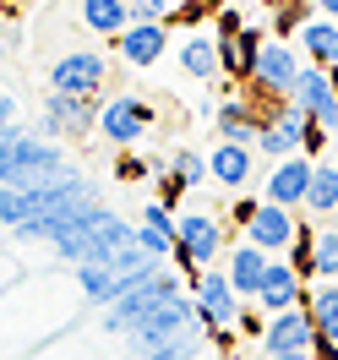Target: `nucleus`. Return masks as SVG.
<instances>
[{
	"mask_svg": "<svg viewBox=\"0 0 338 360\" xmlns=\"http://www.w3.org/2000/svg\"><path fill=\"white\" fill-rule=\"evenodd\" d=\"M169 295H181V273H175V268L142 273V278H131V284H126V295H120V300H110V306H104V328L126 338L136 322H142V316H153Z\"/></svg>",
	"mask_w": 338,
	"mask_h": 360,
	"instance_id": "obj_1",
	"label": "nucleus"
},
{
	"mask_svg": "<svg viewBox=\"0 0 338 360\" xmlns=\"http://www.w3.org/2000/svg\"><path fill=\"white\" fill-rule=\"evenodd\" d=\"M191 300H197L202 328L219 338V344H229V338H235V328H240V311H246V300H240V290L229 284V273H224V268L191 273Z\"/></svg>",
	"mask_w": 338,
	"mask_h": 360,
	"instance_id": "obj_2",
	"label": "nucleus"
},
{
	"mask_svg": "<svg viewBox=\"0 0 338 360\" xmlns=\"http://www.w3.org/2000/svg\"><path fill=\"white\" fill-rule=\"evenodd\" d=\"M219 257H224V219L207 207H186L181 229H175V268L191 278V273L213 268Z\"/></svg>",
	"mask_w": 338,
	"mask_h": 360,
	"instance_id": "obj_3",
	"label": "nucleus"
},
{
	"mask_svg": "<svg viewBox=\"0 0 338 360\" xmlns=\"http://www.w3.org/2000/svg\"><path fill=\"white\" fill-rule=\"evenodd\" d=\"M197 322H202V316H197V300L181 290V295H169V300H164L153 316H142V322H136L126 338H131L136 355H148V349H158V344H175V338H186Z\"/></svg>",
	"mask_w": 338,
	"mask_h": 360,
	"instance_id": "obj_4",
	"label": "nucleus"
},
{
	"mask_svg": "<svg viewBox=\"0 0 338 360\" xmlns=\"http://www.w3.org/2000/svg\"><path fill=\"white\" fill-rule=\"evenodd\" d=\"M153 131V104L148 98H136V93H115L98 104V136L110 142V148H136L142 136Z\"/></svg>",
	"mask_w": 338,
	"mask_h": 360,
	"instance_id": "obj_5",
	"label": "nucleus"
},
{
	"mask_svg": "<svg viewBox=\"0 0 338 360\" xmlns=\"http://www.w3.org/2000/svg\"><path fill=\"white\" fill-rule=\"evenodd\" d=\"M300 71H306L300 44H290V39H262V55H256V71H251V88L273 93V98H290L294 82H300Z\"/></svg>",
	"mask_w": 338,
	"mask_h": 360,
	"instance_id": "obj_6",
	"label": "nucleus"
},
{
	"mask_svg": "<svg viewBox=\"0 0 338 360\" xmlns=\"http://www.w3.org/2000/svg\"><path fill=\"white\" fill-rule=\"evenodd\" d=\"M110 82V60L98 49H66L55 66H49V88L55 93H82V98H98Z\"/></svg>",
	"mask_w": 338,
	"mask_h": 360,
	"instance_id": "obj_7",
	"label": "nucleus"
},
{
	"mask_svg": "<svg viewBox=\"0 0 338 360\" xmlns=\"http://www.w3.org/2000/svg\"><path fill=\"white\" fill-rule=\"evenodd\" d=\"M44 136H88L98 126V98H82V93H44Z\"/></svg>",
	"mask_w": 338,
	"mask_h": 360,
	"instance_id": "obj_8",
	"label": "nucleus"
},
{
	"mask_svg": "<svg viewBox=\"0 0 338 360\" xmlns=\"http://www.w3.org/2000/svg\"><path fill=\"white\" fill-rule=\"evenodd\" d=\"M290 104L311 115V126L333 131L338 126V88H333V77H327V66H311V60H306V71H300V82H294V93H290Z\"/></svg>",
	"mask_w": 338,
	"mask_h": 360,
	"instance_id": "obj_9",
	"label": "nucleus"
},
{
	"mask_svg": "<svg viewBox=\"0 0 338 360\" xmlns=\"http://www.w3.org/2000/svg\"><path fill=\"white\" fill-rule=\"evenodd\" d=\"M294 235H300V219H294V207H278V202H256L246 224V240L251 246H262L268 257H284L294 246Z\"/></svg>",
	"mask_w": 338,
	"mask_h": 360,
	"instance_id": "obj_10",
	"label": "nucleus"
},
{
	"mask_svg": "<svg viewBox=\"0 0 338 360\" xmlns=\"http://www.w3.org/2000/svg\"><path fill=\"white\" fill-rule=\"evenodd\" d=\"M311 169L316 158L294 153V158H278L262 180V202H278V207H306V191H311Z\"/></svg>",
	"mask_w": 338,
	"mask_h": 360,
	"instance_id": "obj_11",
	"label": "nucleus"
},
{
	"mask_svg": "<svg viewBox=\"0 0 338 360\" xmlns=\"http://www.w3.org/2000/svg\"><path fill=\"white\" fill-rule=\"evenodd\" d=\"M306 131H311V115L294 110V104H284V110H278L268 126H262V136H256V153H268L273 164H278V158L306 153Z\"/></svg>",
	"mask_w": 338,
	"mask_h": 360,
	"instance_id": "obj_12",
	"label": "nucleus"
},
{
	"mask_svg": "<svg viewBox=\"0 0 338 360\" xmlns=\"http://www.w3.org/2000/svg\"><path fill=\"white\" fill-rule=\"evenodd\" d=\"M251 306H256L262 316L290 311V306H306V278H300V268H294L290 257H273L268 262V278H262V290H256Z\"/></svg>",
	"mask_w": 338,
	"mask_h": 360,
	"instance_id": "obj_13",
	"label": "nucleus"
},
{
	"mask_svg": "<svg viewBox=\"0 0 338 360\" xmlns=\"http://www.w3.org/2000/svg\"><path fill=\"white\" fill-rule=\"evenodd\" d=\"M256 344H262V355H278V349H316V322H311V311H306V306L273 311Z\"/></svg>",
	"mask_w": 338,
	"mask_h": 360,
	"instance_id": "obj_14",
	"label": "nucleus"
},
{
	"mask_svg": "<svg viewBox=\"0 0 338 360\" xmlns=\"http://www.w3.org/2000/svg\"><path fill=\"white\" fill-rule=\"evenodd\" d=\"M251 169H256V148H246V142H224L219 136V148L207 153V175H213V186H224V191H246Z\"/></svg>",
	"mask_w": 338,
	"mask_h": 360,
	"instance_id": "obj_15",
	"label": "nucleus"
},
{
	"mask_svg": "<svg viewBox=\"0 0 338 360\" xmlns=\"http://www.w3.org/2000/svg\"><path fill=\"white\" fill-rule=\"evenodd\" d=\"M169 49V22H131L120 39H115V55L126 66H158Z\"/></svg>",
	"mask_w": 338,
	"mask_h": 360,
	"instance_id": "obj_16",
	"label": "nucleus"
},
{
	"mask_svg": "<svg viewBox=\"0 0 338 360\" xmlns=\"http://www.w3.org/2000/svg\"><path fill=\"white\" fill-rule=\"evenodd\" d=\"M153 180H158V197H164V202H175L181 191H197V186H202V180H213V175H207V158H202V153L175 148V153H169V164H158Z\"/></svg>",
	"mask_w": 338,
	"mask_h": 360,
	"instance_id": "obj_17",
	"label": "nucleus"
},
{
	"mask_svg": "<svg viewBox=\"0 0 338 360\" xmlns=\"http://www.w3.org/2000/svg\"><path fill=\"white\" fill-rule=\"evenodd\" d=\"M294 44H300V55L311 60V66H338V17H322V11H306L300 17V27H294Z\"/></svg>",
	"mask_w": 338,
	"mask_h": 360,
	"instance_id": "obj_18",
	"label": "nucleus"
},
{
	"mask_svg": "<svg viewBox=\"0 0 338 360\" xmlns=\"http://www.w3.org/2000/svg\"><path fill=\"white\" fill-rule=\"evenodd\" d=\"M268 251L262 246H251V240H240L235 251H224V273H229V284L240 290V300H256V290H262V278H268Z\"/></svg>",
	"mask_w": 338,
	"mask_h": 360,
	"instance_id": "obj_19",
	"label": "nucleus"
},
{
	"mask_svg": "<svg viewBox=\"0 0 338 360\" xmlns=\"http://www.w3.org/2000/svg\"><path fill=\"white\" fill-rule=\"evenodd\" d=\"M256 55H262V33H256V27L219 33V60H224V77H235V82H251Z\"/></svg>",
	"mask_w": 338,
	"mask_h": 360,
	"instance_id": "obj_20",
	"label": "nucleus"
},
{
	"mask_svg": "<svg viewBox=\"0 0 338 360\" xmlns=\"http://www.w3.org/2000/svg\"><path fill=\"white\" fill-rule=\"evenodd\" d=\"M181 71L191 77V82H213V77H224L219 33H186V39H181Z\"/></svg>",
	"mask_w": 338,
	"mask_h": 360,
	"instance_id": "obj_21",
	"label": "nucleus"
},
{
	"mask_svg": "<svg viewBox=\"0 0 338 360\" xmlns=\"http://www.w3.org/2000/svg\"><path fill=\"white\" fill-rule=\"evenodd\" d=\"M77 11H82V27L110 44L131 27V0H77Z\"/></svg>",
	"mask_w": 338,
	"mask_h": 360,
	"instance_id": "obj_22",
	"label": "nucleus"
},
{
	"mask_svg": "<svg viewBox=\"0 0 338 360\" xmlns=\"http://www.w3.org/2000/svg\"><path fill=\"white\" fill-rule=\"evenodd\" d=\"M306 213L316 224H327L338 213V164H316L311 169V191H306Z\"/></svg>",
	"mask_w": 338,
	"mask_h": 360,
	"instance_id": "obj_23",
	"label": "nucleus"
},
{
	"mask_svg": "<svg viewBox=\"0 0 338 360\" xmlns=\"http://www.w3.org/2000/svg\"><path fill=\"white\" fill-rule=\"evenodd\" d=\"M306 311H311V322H316V338H322V344H338V284L333 278H322V284L306 295Z\"/></svg>",
	"mask_w": 338,
	"mask_h": 360,
	"instance_id": "obj_24",
	"label": "nucleus"
},
{
	"mask_svg": "<svg viewBox=\"0 0 338 360\" xmlns=\"http://www.w3.org/2000/svg\"><path fill=\"white\" fill-rule=\"evenodd\" d=\"M77 284H82V295H88L93 306H110V300H120V295H126V284H131V278L110 273L104 262H82V268H77Z\"/></svg>",
	"mask_w": 338,
	"mask_h": 360,
	"instance_id": "obj_25",
	"label": "nucleus"
},
{
	"mask_svg": "<svg viewBox=\"0 0 338 360\" xmlns=\"http://www.w3.org/2000/svg\"><path fill=\"white\" fill-rule=\"evenodd\" d=\"M316 278H338V224L316 229Z\"/></svg>",
	"mask_w": 338,
	"mask_h": 360,
	"instance_id": "obj_26",
	"label": "nucleus"
},
{
	"mask_svg": "<svg viewBox=\"0 0 338 360\" xmlns=\"http://www.w3.org/2000/svg\"><path fill=\"white\" fill-rule=\"evenodd\" d=\"M175 0H131V22H169Z\"/></svg>",
	"mask_w": 338,
	"mask_h": 360,
	"instance_id": "obj_27",
	"label": "nucleus"
},
{
	"mask_svg": "<svg viewBox=\"0 0 338 360\" xmlns=\"http://www.w3.org/2000/svg\"><path fill=\"white\" fill-rule=\"evenodd\" d=\"M142 360H197V338L186 333V338H175V344H158V349H148Z\"/></svg>",
	"mask_w": 338,
	"mask_h": 360,
	"instance_id": "obj_28",
	"label": "nucleus"
},
{
	"mask_svg": "<svg viewBox=\"0 0 338 360\" xmlns=\"http://www.w3.org/2000/svg\"><path fill=\"white\" fill-rule=\"evenodd\" d=\"M219 6H224V0H175V17H181V22H202L207 11H219Z\"/></svg>",
	"mask_w": 338,
	"mask_h": 360,
	"instance_id": "obj_29",
	"label": "nucleus"
},
{
	"mask_svg": "<svg viewBox=\"0 0 338 360\" xmlns=\"http://www.w3.org/2000/svg\"><path fill=\"white\" fill-rule=\"evenodd\" d=\"M251 213H256V202H251V197H240V202L229 207V219H235V224H240V229L251 224Z\"/></svg>",
	"mask_w": 338,
	"mask_h": 360,
	"instance_id": "obj_30",
	"label": "nucleus"
},
{
	"mask_svg": "<svg viewBox=\"0 0 338 360\" xmlns=\"http://www.w3.org/2000/svg\"><path fill=\"white\" fill-rule=\"evenodd\" d=\"M311 360H338V344H322V338H316V349H311Z\"/></svg>",
	"mask_w": 338,
	"mask_h": 360,
	"instance_id": "obj_31",
	"label": "nucleus"
},
{
	"mask_svg": "<svg viewBox=\"0 0 338 360\" xmlns=\"http://www.w3.org/2000/svg\"><path fill=\"white\" fill-rule=\"evenodd\" d=\"M262 360H311V349H278V355H262Z\"/></svg>",
	"mask_w": 338,
	"mask_h": 360,
	"instance_id": "obj_32",
	"label": "nucleus"
},
{
	"mask_svg": "<svg viewBox=\"0 0 338 360\" xmlns=\"http://www.w3.org/2000/svg\"><path fill=\"white\" fill-rule=\"evenodd\" d=\"M316 11H322V17H338V0H316Z\"/></svg>",
	"mask_w": 338,
	"mask_h": 360,
	"instance_id": "obj_33",
	"label": "nucleus"
},
{
	"mask_svg": "<svg viewBox=\"0 0 338 360\" xmlns=\"http://www.w3.org/2000/svg\"><path fill=\"white\" fill-rule=\"evenodd\" d=\"M284 6H300V11H311V6H316V0H284Z\"/></svg>",
	"mask_w": 338,
	"mask_h": 360,
	"instance_id": "obj_34",
	"label": "nucleus"
},
{
	"mask_svg": "<svg viewBox=\"0 0 338 360\" xmlns=\"http://www.w3.org/2000/svg\"><path fill=\"white\" fill-rule=\"evenodd\" d=\"M327 77H333V88H338V66H333V71H327Z\"/></svg>",
	"mask_w": 338,
	"mask_h": 360,
	"instance_id": "obj_35",
	"label": "nucleus"
},
{
	"mask_svg": "<svg viewBox=\"0 0 338 360\" xmlns=\"http://www.w3.org/2000/svg\"><path fill=\"white\" fill-rule=\"evenodd\" d=\"M0 60H6V39H0Z\"/></svg>",
	"mask_w": 338,
	"mask_h": 360,
	"instance_id": "obj_36",
	"label": "nucleus"
},
{
	"mask_svg": "<svg viewBox=\"0 0 338 360\" xmlns=\"http://www.w3.org/2000/svg\"><path fill=\"white\" fill-rule=\"evenodd\" d=\"M6 6H27V0H6Z\"/></svg>",
	"mask_w": 338,
	"mask_h": 360,
	"instance_id": "obj_37",
	"label": "nucleus"
}]
</instances>
